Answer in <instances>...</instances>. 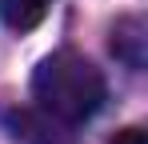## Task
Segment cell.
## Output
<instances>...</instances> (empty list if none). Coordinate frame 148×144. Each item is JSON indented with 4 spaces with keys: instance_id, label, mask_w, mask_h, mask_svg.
<instances>
[{
    "instance_id": "6da1fadb",
    "label": "cell",
    "mask_w": 148,
    "mask_h": 144,
    "mask_svg": "<svg viewBox=\"0 0 148 144\" xmlns=\"http://www.w3.org/2000/svg\"><path fill=\"white\" fill-rule=\"evenodd\" d=\"M32 96L40 100V108L48 116L64 120V124H80L104 104L108 88H104V76L92 60H84L72 48H60L36 64Z\"/></svg>"
},
{
    "instance_id": "5b68a950",
    "label": "cell",
    "mask_w": 148,
    "mask_h": 144,
    "mask_svg": "<svg viewBox=\"0 0 148 144\" xmlns=\"http://www.w3.org/2000/svg\"><path fill=\"white\" fill-rule=\"evenodd\" d=\"M108 144H148V136H144V128H136V124H128V128H120L116 136Z\"/></svg>"
},
{
    "instance_id": "7a4b0ae2",
    "label": "cell",
    "mask_w": 148,
    "mask_h": 144,
    "mask_svg": "<svg viewBox=\"0 0 148 144\" xmlns=\"http://www.w3.org/2000/svg\"><path fill=\"white\" fill-rule=\"evenodd\" d=\"M4 128L16 144H72V136L64 132V120L48 116L44 108L40 112L12 108V112H4Z\"/></svg>"
},
{
    "instance_id": "277c9868",
    "label": "cell",
    "mask_w": 148,
    "mask_h": 144,
    "mask_svg": "<svg viewBox=\"0 0 148 144\" xmlns=\"http://www.w3.org/2000/svg\"><path fill=\"white\" fill-rule=\"evenodd\" d=\"M48 4L52 0H0V20L12 32H32L48 16Z\"/></svg>"
},
{
    "instance_id": "3957f363",
    "label": "cell",
    "mask_w": 148,
    "mask_h": 144,
    "mask_svg": "<svg viewBox=\"0 0 148 144\" xmlns=\"http://www.w3.org/2000/svg\"><path fill=\"white\" fill-rule=\"evenodd\" d=\"M144 20L140 16H124V20H116V28H112V52L120 56L128 68H144Z\"/></svg>"
}]
</instances>
